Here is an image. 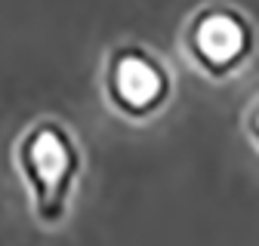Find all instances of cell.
<instances>
[{
	"instance_id": "obj_1",
	"label": "cell",
	"mask_w": 259,
	"mask_h": 246,
	"mask_svg": "<svg viewBox=\"0 0 259 246\" xmlns=\"http://www.w3.org/2000/svg\"><path fill=\"white\" fill-rule=\"evenodd\" d=\"M16 160L31 191V209L40 225H59L71 206L77 175H80V151L71 133L56 120H44L31 127L19 148Z\"/></svg>"
},
{
	"instance_id": "obj_2",
	"label": "cell",
	"mask_w": 259,
	"mask_h": 246,
	"mask_svg": "<svg viewBox=\"0 0 259 246\" xmlns=\"http://www.w3.org/2000/svg\"><path fill=\"white\" fill-rule=\"evenodd\" d=\"M111 99L123 114H151L167 96V74L154 58L139 49H126L114 58L108 74Z\"/></svg>"
},
{
	"instance_id": "obj_3",
	"label": "cell",
	"mask_w": 259,
	"mask_h": 246,
	"mask_svg": "<svg viewBox=\"0 0 259 246\" xmlns=\"http://www.w3.org/2000/svg\"><path fill=\"white\" fill-rule=\"evenodd\" d=\"M191 49L213 74L232 71L250 49V31L235 13H207L198 19L191 34Z\"/></svg>"
},
{
	"instance_id": "obj_4",
	"label": "cell",
	"mask_w": 259,
	"mask_h": 246,
	"mask_svg": "<svg viewBox=\"0 0 259 246\" xmlns=\"http://www.w3.org/2000/svg\"><path fill=\"white\" fill-rule=\"evenodd\" d=\"M250 130H253V139L259 142V111L253 114V120H250Z\"/></svg>"
}]
</instances>
